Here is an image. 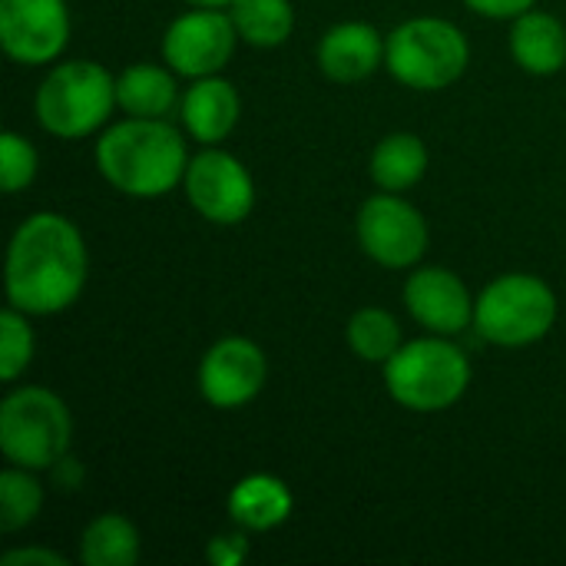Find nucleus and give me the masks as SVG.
<instances>
[{
    "mask_svg": "<svg viewBox=\"0 0 566 566\" xmlns=\"http://www.w3.org/2000/svg\"><path fill=\"white\" fill-rule=\"evenodd\" d=\"M86 285V242L56 212L23 219L7 249V302L23 315H56Z\"/></svg>",
    "mask_w": 566,
    "mask_h": 566,
    "instance_id": "f257e3e1",
    "label": "nucleus"
},
{
    "mask_svg": "<svg viewBox=\"0 0 566 566\" xmlns=\"http://www.w3.org/2000/svg\"><path fill=\"white\" fill-rule=\"evenodd\" d=\"M96 169L113 189L136 199H156L186 179V139L166 119L129 116L99 136Z\"/></svg>",
    "mask_w": 566,
    "mask_h": 566,
    "instance_id": "f03ea898",
    "label": "nucleus"
},
{
    "mask_svg": "<svg viewBox=\"0 0 566 566\" xmlns=\"http://www.w3.org/2000/svg\"><path fill=\"white\" fill-rule=\"evenodd\" d=\"M468 385L471 361L458 345L448 342V335L408 342L385 361L388 395L418 415H434L458 405Z\"/></svg>",
    "mask_w": 566,
    "mask_h": 566,
    "instance_id": "7ed1b4c3",
    "label": "nucleus"
},
{
    "mask_svg": "<svg viewBox=\"0 0 566 566\" xmlns=\"http://www.w3.org/2000/svg\"><path fill=\"white\" fill-rule=\"evenodd\" d=\"M73 441V421L60 395L27 385L0 405V451L10 464L27 471H46L66 461Z\"/></svg>",
    "mask_w": 566,
    "mask_h": 566,
    "instance_id": "20e7f679",
    "label": "nucleus"
},
{
    "mask_svg": "<svg viewBox=\"0 0 566 566\" xmlns=\"http://www.w3.org/2000/svg\"><path fill=\"white\" fill-rule=\"evenodd\" d=\"M116 106V80L93 60L53 66L36 90V119L60 139L96 133Z\"/></svg>",
    "mask_w": 566,
    "mask_h": 566,
    "instance_id": "39448f33",
    "label": "nucleus"
},
{
    "mask_svg": "<svg viewBox=\"0 0 566 566\" xmlns=\"http://www.w3.org/2000/svg\"><path fill=\"white\" fill-rule=\"evenodd\" d=\"M471 60L468 36L441 17H415L395 27L385 40L388 73L411 90L451 86Z\"/></svg>",
    "mask_w": 566,
    "mask_h": 566,
    "instance_id": "423d86ee",
    "label": "nucleus"
},
{
    "mask_svg": "<svg viewBox=\"0 0 566 566\" xmlns=\"http://www.w3.org/2000/svg\"><path fill=\"white\" fill-rule=\"evenodd\" d=\"M557 322L554 289L527 272L494 279L474 302V328L484 342L501 348H524L541 342Z\"/></svg>",
    "mask_w": 566,
    "mask_h": 566,
    "instance_id": "0eeeda50",
    "label": "nucleus"
},
{
    "mask_svg": "<svg viewBox=\"0 0 566 566\" xmlns=\"http://www.w3.org/2000/svg\"><path fill=\"white\" fill-rule=\"evenodd\" d=\"M358 242L385 269H411L428 252V222L398 192L365 199L358 209Z\"/></svg>",
    "mask_w": 566,
    "mask_h": 566,
    "instance_id": "6e6552de",
    "label": "nucleus"
},
{
    "mask_svg": "<svg viewBox=\"0 0 566 566\" xmlns=\"http://www.w3.org/2000/svg\"><path fill=\"white\" fill-rule=\"evenodd\" d=\"M182 182L192 209L216 226H239L255 206V182L249 169L226 149H202L192 156Z\"/></svg>",
    "mask_w": 566,
    "mask_h": 566,
    "instance_id": "1a4fd4ad",
    "label": "nucleus"
},
{
    "mask_svg": "<svg viewBox=\"0 0 566 566\" xmlns=\"http://www.w3.org/2000/svg\"><path fill=\"white\" fill-rule=\"evenodd\" d=\"M235 40L239 30L229 13H222L219 7H199L169 23L163 36V60L179 76H212L232 60Z\"/></svg>",
    "mask_w": 566,
    "mask_h": 566,
    "instance_id": "9d476101",
    "label": "nucleus"
},
{
    "mask_svg": "<svg viewBox=\"0 0 566 566\" xmlns=\"http://www.w3.org/2000/svg\"><path fill=\"white\" fill-rule=\"evenodd\" d=\"M265 378L269 361L252 338H222L202 355L199 365V391L219 411H235L255 401Z\"/></svg>",
    "mask_w": 566,
    "mask_h": 566,
    "instance_id": "9b49d317",
    "label": "nucleus"
},
{
    "mask_svg": "<svg viewBox=\"0 0 566 566\" xmlns=\"http://www.w3.org/2000/svg\"><path fill=\"white\" fill-rule=\"evenodd\" d=\"M70 40L66 0H0V43L10 60L40 66Z\"/></svg>",
    "mask_w": 566,
    "mask_h": 566,
    "instance_id": "f8f14e48",
    "label": "nucleus"
},
{
    "mask_svg": "<svg viewBox=\"0 0 566 566\" xmlns=\"http://www.w3.org/2000/svg\"><path fill=\"white\" fill-rule=\"evenodd\" d=\"M405 305L434 335H461L474 325V298L451 269H418L405 285Z\"/></svg>",
    "mask_w": 566,
    "mask_h": 566,
    "instance_id": "ddd939ff",
    "label": "nucleus"
},
{
    "mask_svg": "<svg viewBox=\"0 0 566 566\" xmlns=\"http://www.w3.org/2000/svg\"><path fill=\"white\" fill-rule=\"evenodd\" d=\"M385 63V40L371 23L348 20L318 40V66L335 83H358Z\"/></svg>",
    "mask_w": 566,
    "mask_h": 566,
    "instance_id": "4468645a",
    "label": "nucleus"
},
{
    "mask_svg": "<svg viewBox=\"0 0 566 566\" xmlns=\"http://www.w3.org/2000/svg\"><path fill=\"white\" fill-rule=\"evenodd\" d=\"M179 113H182L186 133L212 146V143H222L235 129L242 103H239L235 86L222 80L219 73H212V76H199L186 90V96L179 99Z\"/></svg>",
    "mask_w": 566,
    "mask_h": 566,
    "instance_id": "2eb2a0df",
    "label": "nucleus"
},
{
    "mask_svg": "<svg viewBox=\"0 0 566 566\" xmlns=\"http://www.w3.org/2000/svg\"><path fill=\"white\" fill-rule=\"evenodd\" d=\"M292 491L275 474H249L229 491V517L242 531H275L292 517Z\"/></svg>",
    "mask_w": 566,
    "mask_h": 566,
    "instance_id": "dca6fc26",
    "label": "nucleus"
},
{
    "mask_svg": "<svg viewBox=\"0 0 566 566\" xmlns=\"http://www.w3.org/2000/svg\"><path fill=\"white\" fill-rule=\"evenodd\" d=\"M511 53L521 70L551 76L566 66V27L544 10H527L511 27Z\"/></svg>",
    "mask_w": 566,
    "mask_h": 566,
    "instance_id": "f3484780",
    "label": "nucleus"
},
{
    "mask_svg": "<svg viewBox=\"0 0 566 566\" xmlns=\"http://www.w3.org/2000/svg\"><path fill=\"white\" fill-rule=\"evenodd\" d=\"M179 99L176 80L169 70L153 63L126 66L116 76V106L139 119H163Z\"/></svg>",
    "mask_w": 566,
    "mask_h": 566,
    "instance_id": "a211bd4d",
    "label": "nucleus"
},
{
    "mask_svg": "<svg viewBox=\"0 0 566 566\" xmlns=\"http://www.w3.org/2000/svg\"><path fill=\"white\" fill-rule=\"evenodd\" d=\"M428 169V149L415 133H391L385 136L368 163L371 179L385 189V192H405L411 186L421 182Z\"/></svg>",
    "mask_w": 566,
    "mask_h": 566,
    "instance_id": "6ab92c4d",
    "label": "nucleus"
},
{
    "mask_svg": "<svg viewBox=\"0 0 566 566\" xmlns=\"http://www.w3.org/2000/svg\"><path fill=\"white\" fill-rule=\"evenodd\" d=\"M86 566H133L139 560V531L123 514H99L80 537Z\"/></svg>",
    "mask_w": 566,
    "mask_h": 566,
    "instance_id": "aec40b11",
    "label": "nucleus"
},
{
    "mask_svg": "<svg viewBox=\"0 0 566 566\" xmlns=\"http://www.w3.org/2000/svg\"><path fill=\"white\" fill-rule=\"evenodd\" d=\"M229 17L239 30V40L262 50L285 43L295 27L292 0H232Z\"/></svg>",
    "mask_w": 566,
    "mask_h": 566,
    "instance_id": "412c9836",
    "label": "nucleus"
},
{
    "mask_svg": "<svg viewBox=\"0 0 566 566\" xmlns=\"http://www.w3.org/2000/svg\"><path fill=\"white\" fill-rule=\"evenodd\" d=\"M348 345L361 361H388L401 348V325L388 308H358L348 322Z\"/></svg>",
    "mask_w": 566,
    "mask_h": 566,
    "instance_id": "4be33fe9",
    "label": "nucleus"
},
{
    "mask_svg": "<svg viewBox=\"0 0 566 566\" xmlns=\"http://www.w3.org/2000/svg\"><path fill=\"white\" fill-rule=\"evenodd\" d=\"M43 507V488L27 468H7L0 474V531L13 534L36 521Z\"/></svg>",
    "mask_w": 566,
    "mask_h": 566,
    "instance_id": "5701e85b",
    "label": "nucleus"
},
{
    "mask_svg": "<svg viewBox=\"0 0 566 566\" xmlns=\"http://www.w3.org/2000/svg\"><path fill=\"white\" fill-rule=\"evenodd\" d=\"M30 315L17 312L13 305L0 315V378L17 381L20 371L33 361V328L27 322Z\"/></svg>",
    "mask_w": 566,
    "mask_h": 566,
    "instance_id": "b1692460",
    "label": "nucleus"
},
{
    "mask_svg": "<svg viewBox=\"0 0 566 566\" xmlns=\"http://www.w3.org/2000/svg\"><path fill=\"white\" fill-rule=\"evenodd\" d=\"M40 156L36 149L20 136V133H3L0 136V179L7 192H20L36 179Z\"/></svg>",
    "mask_w": 566,
    "mask_h": 566,
    "instance_id": "393cba45",
    "label": "nucleus"
},
{
    "mask_svg": "<svg viewBox=\"0 0 566 566\" xmlns=\"http://www.w3.org/2000/svg\"><path fill=\"white\" fill-rule=\"evenodd\" d=\"M206 560L212 566H242L249 560L245 534H222L206 547Z\"/></svg>",
    "mask_w": 566,
    "mask_h": 566,
    "instance_id": "a878e982",
    "label": "nucleus"
},
{
    "mask_svg": "<svg viewBox=\"0 0 566 566\" xmlns=\"http://www.w3.org/2000/svg\"><path fill=\"white\" fill-rule=\"evenodd\" d=\"M464 3L491 20H517L521 13L534 10L537 0H464Z\"/></svg>",
    "mask_w": 566,
    "mask_h": 566,
    "instance_id": "bb28decb",
    "label": "nucleus"
},
{
    "mask_svg": "<svg viewBox=\"0 0 566 566\" xmlns=\"http://www.w3.org/2000/svg\"><path fill=\"white\" fill-rule=\"evenodd\" d=\"M3 566H66L63 554H53V551H43V547H20V551H10L3 554Z\"/></svg>",
    "mask_w": 566,
    "mask_h": 566,
    "instance_id": "cd10ccee",
    "label": "nucleus"
},
{
    "mask_svg": "<svg viewBox=\"0 0 566 566\" xmlns=\"http://www.w3.org/2000/svg\"><path fill=\"white\" fill-rule=\"evenodd\" d=\"M186 3H192V7H219V10H226L232 0H186Z\"/></svg>",
    "mask_w": 566,
    "mask_h": 566,
    "instance_id": "c85d7f7f",
    "label": "nucleus"
}]
</instances>
